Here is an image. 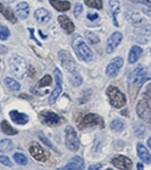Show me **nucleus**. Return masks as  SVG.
<instances>
[{"label": "nucleus", "mask_w": 151, "mask_h": 170, "mask_svg": "<svg viewBox=\"0 0 151 170\" xmlns=\"http://www.w3.org/2000/svg\"><path fill=\"white\" fill-rule=\"evenodd\" d=\"M1 1L5 3H10V2H13V1H15V0H1Z\"/></svg>", "instance_id": "47"}, {"label": "nucleus", "mask_w": 151, "mask_h": 170, "mask_svg": "<svg viewBox=\"0 0 151 170\" xmlns=\"http://www.w3.org/2000/svg\"><path fill=\"white\" fill-rule=\"evenodd\" d=\"M143 164L142 163H138V170H143Z\"/></svg>", "instance_id": "46"}, {"label": "nucleus", "mask_w": 151, "mask_h": 170, "mask_svg": "<svg viewBox=\"0 0 151 170\" xmlns=\"http://www.w3.org/2000/svg\"><path fill=\"white\" fill-rule=\"evenodd\" d=\"M0 13L2 14L3 17H5L6 20H9L10 23H16L17 22L16 17H15V13L11 10V8L5 6V5L1 2H0Z\"/></svg>", "instance_id": "26"}, {"label": "nucleus", "mask_w": 151, "mask_h": 170, "mask_svg": "<svg viewBox=\"0 0 151 170\" xmlns=\"http://www.w3.org/2000/svg\"><path fill=\"white\" fill-rule=\"evenodd\" d=\"M100 127L103 128V120L100 116L95 114H88L86 116L83 117V119L80 123H77V127L79 129H84V128L89 127Z\"/></svg>", "instance_id": "5"}, {"label": "nucleus", "mask_w": 151, "mask_h": 170, "mask_svg": "<svg viewBox=\"0 0 151 170\" xmlns=\"http://www.w3.org/2000/svg\"><path fill=\"white\" fill-rule=\"evenodd\" d=\"M72 47L74 52L76 53L77 58L81 59L82 61L89 62L93 59V52L90 49V47H88V44L85 43L84 39L81 35H75L73 38L72 41Z\"/></svg>", "instance_id": "2"}, {"label": "nucleus", "mask_w": 151, "mask_h": 170, "mask_svg": "<svg viewBox=\"0 0 151 170\" xmlns=\"http://www.w3.org/2000/svg\"><path fill=\"white\" fill-rule=\"evenodd\" d=\"M102 167L101 163H97V164H91L89 168H88V170H100Z\"/></svg>", "instance_id": "42"}, {"label": "nucleus", "mask_w": 151, "mask_h": 170, "mask_svg": "<svg viewBox=\"0 0 151 170\" xmlns=\"http://www.w3.org/2000/svg\"><path fill=\"white\" fill-rule=\"evenodd\" d=\"M57 170H68V169H67V167H62V168H58Z\"/></svg>", "instance_id": "49"}, {"label": "nucleus", "mask_w": 151, "mask_h": 170, "mask_svg": "<svg viewBox=\"0 0 151 170\" xmlns=\"http://www.w3.org/2000/svg\"><path fill=\"white\" fill-rule=\"evenodd\" d=\"M124 65V59L121 57H116V58L112 59L110 62L108 64L107 68H106V75L108 77H115L118 75L119 70Z\"/></svg>", "instance_id": "11"}, {"label": "nucleus", "mask_w": 151, "mask_h": 170, "mask_svg": "<svg viewBox=\"0 0 151 170\" xmlns=\"http://www.w3.org/2000/svg\"><path fill=\"white\" fill-rule=\"evenodd\" d=\"M0 163L6 166V167H11V166H13V164H11V161L9 160V158L6 157V155H1V154H0Z\"/></svg>", "instance_id": "38"}, {"label": "nucleus", "mask_w": 151, "mask_h": 170, "mask_svg": "<svg viewBox=\"0 0 151 170\" xmlns=\"http://www.w3.org/2000/svg\"><path fill=\"white\" fill-rule=\"evenodd\" d=\"M10 35V31L7 26H3V25H0V40H7Z\"/></svg>", "instance_id": "36"}, {"label": "nucleus", "mask_w": 151, "mask_h": 170, "mask_svg": "<svg viewBox=\"0 0 151 170\" xmlns=\"http://www.w3.org/2000/svg\"><path fill=\"white\" fill-rule=\"evenodd\" d=\"M109 127L112 128V131L121 132L125 128V123L123 120H121V119H114V120L110 121Z\"/></svg>", "instance_id": "31"}, {"label": "nucleus", "mask_w": 151, "mask_h": 170, "mask_svg": "<svg viewBox=\"0 0 151 170\" xmlns=\"http://www.w3.org/2000/svg\"><path fill=\"white\" fill-rule=\"evenodd\" d=\"M150 51H151V50H150Z\"/></svg>", "instance_id": "51"}, {"label": "nucleus", "mask_w": 151, "mask_h": 170, "mask_svg": "<svg viewBox=\"0 0 151 170\" xmlns=\"http://www.w3.org/2000/svg\"><path fill=\"white\" fill-rule=\"evenodd\" d=\"M134 133H135V135H136L139 138L143 137V135H144V133H145L144 126H143V125H141V124H138V125H136V128H134Z\"/></svg>", "instance_id": "37"}, {"label": "nucleus", "mask_w": 151, "mask_h": 170, "mask_svg": "<svg viewBox=\"0 0 151 170\" xmlns=\"http://www.w3.org/2000/svg\"><path fill=\"white\" fill-rule=\"evenodd\" d=\"M51 82H53L51 76H50V75H46V76H43L42 78L39 81V84H38V86H40V87L49 86V85H51Z\"/></svg>", "instance_id": "35"}, {"label": "nucleus", "mask_w": 151, "mask_h": 170, "mask_svg": "<svg viewBox=\"0 0 151 170\" xmlns=\"http://www.w3.org/2000/svg\"><path fill=\"white\" fill-rule=\"evenodd\" d=\"M3 82H5V85L9 88L10 91H18L21 88L20 83L17 82V81H15L14 78H11V77H6Z\"/></svg>", "instance_id": "28"}, {"label": "nucleus", "mask_w": 151, "mask_h": 170, "mask_svg": "<svg viewBox=\"0 0 151 170\" xmlns=\"http://www.w3.org/2000/svg\"><path fill=\"white\" fill-rule=\"evenodd\" d=\"M58 58H59L62 66L68 73H73L76 70L75 60L73 59V57L71 56V53H69L68 51H66V50H60L59 52H58Z\"/></svg>", "instance_id": "8"}, {"label": "nucleus", "mask_w": 151, "mask_h": 170, "mask_svg": "<svg viewBox=\"0 0 151 170\" xmlns=\"http://www.w3.org/2000/svg\"><path fill=\"white\" fill-rule=\"evenodd\" d=\"M11 150H13V142L10 141L9 138H5V140L0 141V152L6 153Z\"/></svg>", "instance_id": "30"}, {"label": "nucleus", "mask_w": 151, "mask_h": 170, "mask_svg": "<svg viewBox=\"0 0 151 170\" xmlns=\"http://www.w3.org/2000/svg\"><path fill=\"white\" fill-rule=\"evenodd\" d=\"M109 8H110V13L112 15L114 24L118 27L119 24L117 22V16H118L119 11H121V2H119V0H109Z\"/></svg>", "instance_id": "21"}, {"label": "nucleus", "mask_w": 151, "mask_h": 170, "mask_svg": "<svg viewBox=\"0 0 151 170\" xmlns=\"http://www.w3.org/2000/svg\"><path fill=\"white\" fill-rule=\"evenodd\" d=\"M151 78V75L148 73V70L142 67V66H138L135 69H133L130 75L127 77V88H128V94L132 101H134L136 99L140 88L142 87V85L144 84L148 79Z\"/></svg>", "instance_id": "1"}, {"label": "nucleus", "mask_w": 151, "mask_h": 170, "mask_svg": "<svg viewBox=\"0 0 151 170\" xmlns=\"http://www.w3.org/2000/svg\"><path fill=\"white\" fill-rule=\"evenodd\" d=\"M58 22H59L62 29H64L67 34H72V33L75 31L74 23H73L72 20H69L66 15H60V16H58Z\"/></svg>", "instance_id": "15"}, {"label": "nucleus", "mask_w": 151, "mask_h": 170, "mask_svg": "<svg viewBox=\"0 0 151 170\" xmlns=\"http://www.w3.org/2000/svg\"><path fill=\"white\" fill-rule=\"evenodd\" d=\"M121 40H123V35L121 32H114L112 35L109 36L106 43V52L112 53L115 51V49L121 44Z\"/></svg>", "instance_id": "12"}, {"label": "nucleus", "mask_w": 151, "mask_h": 170, "mask_svg": "<svg viewBox=\"0 0 151 170\" xmlns=\"http://www.w3.org/2000/svg\"><path fill=\"white\" fill-rule=\"evenodd\" d=\"M128 1H132V2L143 3V5H145V6H151V0H128Z\"/></svg>", "instance_id": "41"}, {"label": "nucleus", "mask_w": 151, "mask_h": 170, "mask_svg": "<svg viewBox=\"0 0 151 170\" xmlns=\"http://www.w3.org/2000/svg\"><path fill=\"white\" fill-rule=\"evenodd\" d=\"M134 33L138 35V41L142 43H147L148 40L144 38L151 36V25H145L143 27H139L134 31Z\"/></svg>", "instance_id": "18"}, {"label": "nucleus", "mask_w": 151, "mask_h": 170, "mask_svg": "<svg viewBox=\"0 0 151 170\" xmlns=\"http://www.w3.org/2000/svg\"><path fill=\"white\" fill-rule=\"evenodd\" d=\"M112 163L121 170H130L133 167L132 160L128 159L127 157H125V155H116L112 160Z\"/></svg>", "instance_id": "13"}, {"label": "nucleus", "mask_w": 151, "mask_h": 170, "mask_svg": "<svg viewBox=\"0 0 151 170\" xmlns=\"http://www.w3.org/2000/svg\"><path fill=\"white\" fill-rule=\"evenodd\" d=\"M84 2L90 8H94V9L102 8V0H84Z\"/></svg>", "instance_id": "34"}, {"label": "nucleus", "mask_w": 151, "mask_h": 170, "mask_svg": "<svg viewBox=\"0 0 151 170\" xmlns=\"http://www.w3.org/2000/svg\"><path fill=\"white\" fill-rule=\"evenodd\" d=\"M66 167L68 170H83L84 169V161L81 157L75 155L68 161Z\"/></svg>", "instance_id": "22"}, {"label": "nucleus", "mask_w": 151, "mask_h": 170, "mask_svg": "<svg viewBox=\"0 0 151 170\" xmlns=\"http://www.w3.org/2000/svg\"><path fill=\"white\" fill-rule=\"evenodd\" d=\"M29 151H30L31 155H32L36 161H39V162H44V161H47L49 159V153H48L39 143H36V142H33V143L31 144Z\"/></svg>", "instance_id": "9"}, {"label": "nucleus", "mask_w": 151, "mask_h": 170, "mask_svg": "<svg viewBox=\"0 0 151 170\" xmlns=\"http://www.w3.org/2000/svg\"><path fill=\"white\" fill-rule=\"evenodd\" d=\"M50 5L57 10V11H67L71 8V2L66 0H49Z\"/></svg>", "instance_id": "25"}, {"label": "nucleus", "mask_w": 151, "mask_h": 170, "mask_svg": "<svg viewBox=\"0 0 151 170\" xmlns=\"http://www.w3.org/2000/svg\"><path fill=\"white\" fill-rule=\"evenodd\" d=\"M9 116L11 118V120L17 125H25L29 121V116L25 114L17 111V110H11L9 112Z\"/></svg>", "instance_id": "19"}, {"label": "nucleus", "mask_w": 151, "mask_h": 170, "mask_svg": "<svg viewBox=\"0 0 151 170\" xmlns=\"http://www.w3.org/2000/svg\"><path fill=\"white\" fill-rule=\"evenodd\" d=\"M39 137H40V140H41V141L43 142V143H44V144H47V145H48V146H49V147H53V144H51L49 141H48V140H47V137H46V136H44V135L40 134V135H39Z\"/></svg>", "instance_id": "40"}, {"label": "nucleus", "mask_w": 151, "mask_h": 170, "mask_svg": "<svg viewBox=\"0 0 151 170\" xmlns=\"http://www.w3.org/2000/svg\"><path fill=\"white\" fill-rule=\"evenodd\" d=\"M40 121L42 124L47 125V126H58V125L64 123V118H62L60 116H58L57 114L49 110H43L39 114Z\"/></svg>", "instance_id": "7"}, {"label": "nucleus", "mask_w": 151, "mask_h": 170, "mask_svg": "<svg viewBox=\"0 0 151 170\" xmlns=\"http://www.w3.org/2000/svg\"><path fill=\"white\" fill-rule=\"evenodd\" d=\"M69 74H71V83H72V85L74 87H77V86H80V85L82 84L83 78L79 72H76L75 70V72L69 73Z\"/></svg>", "instance_id": "29"}, {"label": "nucleus", "mask_w": 151, "mask_h": 170, "mask_svg": "<svg viewBox=\"0 0 151 170\" xmlns=\"http://www.w3.org/2000/svg\"><path fill=\"white\" fill-rule=\"evenodd\" d=\"M84 35H85V39L88 40V42L91 43V44H98L99 41H100L98 36L95 35L93 32H91V31H85Z\"/></svg>", "instance_id": "33"}, {"label": "nucleus", "mask_w": 151, "mask_h": 170, "mask_svg": "<svg viewBox=\"0 0 151 170\" xmlns=\"http://www.w3.org/2000/svg\"><path fill=\"white\" fill-rule=\"evenodd\" d=\"M83 11V6L81 3H76L75 7H74V16L79 17Z\"/></svg>", "instance_id": "39"}, {"label": "nucleus", "mask_w": 151, "mask_h": 170, "mask_svg": "<svg viewBox=\"0 0 151 170\" xmlns=\"http://www.w3.org/2000/svg\"><path fill=\"white\" fill-rule=\"evenodd\" d=\"M2 52H7V49L3 46H0V53H2Z\"/></svg>", "instance_id": "45"}, {"label": "nucleus", "mask_w": 151, "mask_h": 170, "mask_svg": "<svg viewBox=\"0 0 151 170\" xmlns=\"http://www.w3.org/2000/svg\"><path fill=\"white\" fill-rule=\"evenodd\" d=\"M34 17H35V20H38L40 24H44V23H48L50 20L51 14H50L46 8H39V9L35 10Z\"/></svg>", "instance_id": "20"}, {"label": "nucleus", "mask_w": 151, "mask_h": 170, "mask_svg": "<svg viewBox=\"0 0 151 170\" xmlns=\"http://www.w3.org/2000/svg\"><path fill=\"white\" fill-rule=\"evenodd\" d=\"M106 170H112V168H108V169H106Z\"/></svg>", "instance_id": "50"}, {"label": "nucleus", "mask_w": 151, "mask_h": 170, "mask_svg": "<svg viewBox=\"0 0 151 170\" xmlns=\"http://www.w3.org/2000/svg\"><path fill=\"white\" fill-rule=\"evenodd\" d=\"M65 144L66 147L69 151H73V152H76L80 149V142L77 134H76L75 129L71 127V126L66 127L65 129Z\"/></svg>", "instance_id": "6"}, {"label": "nucleus", "mask_w": 151, "mask_h": 170, "mask_svg": "<svg viewBox=\"0 0 151 170\" xmlns=\"http://www.w3.org/2000/svg\"><path fill=\"white\" fill-rule=\"evenodd\" d=\"M86 17H88V20H98V18H99V15L97 13H95V14L89 13Z\"/></svg>", "instance_id": "43"}, {"label": "nucleus", "mask_w": 151, "mask_h": 170, "mask_svg": "<svg viewBox=\"0 0 151 170\" xmlns=\"http://www.w3.org/2000/svg\"><path fill=\"white\" fill-rule=\"evenodd\" d=\"M53 74H55V77H56V86L53 88V91L51 92V94L49 96V103L50 105H53L56 102V100L58 99V96L60 95L62 91V72H60L58 68H55L53 70Z\"/></svg>", "instance_id": "10"}, {"label": "nucleus", "mask_w": 151, "mask_h": 170, "mask_svg": "<svg viewBox=\"0 0 151 170\" xmlns=\"http://www.w3.org/2000/svg\"><path fill=\"white\" fill-rule=\"evenodd\" d=\"M136 112H138L139 117L141 118V119L149 121V118H150V110H149L148 102H147L145 99H142L141 101L139 102V105H136Z\"/></svg>", "instance_id": "14"}, {"label": "nucleus", "mask_w": 151, "mask_h": 170, "mask_svg": "<svg viewBox=\"0 0 151 170\" xmlns=\"http://www.w3.org/2000/svg\"><path fill=\"white\" fill-rule=\"evenodd\" d=\"M142 11H143L145 15H148L149 17H151V9H149V8H143Z\"/></svg>", "instance_id": "44"}, {"label": "nucleus", "mask_w": 151, "mask_h": 170, "mask_svg": "<svg viewBox=\"0 0 151 170\" xmlns=\"http://www.w3.org/2000/svg\"><path fill=\"white\" fill-rule=\"evenodd\" d=\"M15 14L20 20H25L29 17L30 14V6L27 2H20L17 3L16 8H15Z\"/></svg>", "instance_id": "17"}, {"label": "nucleus", "mask_w": 151, "mask_h": 170, "mask_svg": "<svg viewBox=\"0 0 151 170\" xmlns=\"http://www.w3.org/2000/svg\"><path fill=\"white\" fill-rule=\"evenodd\" d=\"M14 160H15L16 163L21 164V166H26L27 162H29L27 158L23 153H20V152H16V153L14 154Z\"/></svg>", "instance_id": "32"}, {"label": "nucleus", "mask_w": 151, "mask_h": 170, "mask_svg": "<svg viewBox=\"0 0 151 170\" xmlns=\"http://www.w3.org/2000/svg\"><path fill=\"white\" fill-rule=\"evenodd\" d=\"M142 53H143V50H142L141 47L133 46L130 50V53H128V62L130 64H135L140 59V57L142 56Z\"/></svg>", "instance_id": "24"}, {"label": "nucleus", "mask_w": 151, "mask_h": 170, "mask_svg": "<svg viewBox=\"0 0 151 170\" xmlns=\"http://www.w3.org/2000/svg\"><path fill=\"white\" fill-rule=\"evenodd\" d=\"M9 68L10 73L18 79L24 78V76L26 75L27 72V64L25 59L22 58L21 56H13L9 59Z\"/></svg>", "instance_id": "3"}, {"label": "nucleus", "mask_w": 151, "mask_h": 170, "mask_svg": "<svg viewBox=\"0 0 151 170\" xmlns=\"http://www.w3.org/2000/svg\"><path fill=\"white\" fill-rule=\"evenodd\" d=\"M0 127H1V131H2L6 135H16L17 134V131L15 129V128L11 127V126L9 125V123H8L7 120L1 121Z\"/></svg>", "instance_id": "27"}, {"label": "nucleus", "mask_w": 151, "mask_h": 170, "mask_svg": "<svg viewBox=\"0 0 151 170\" xmlns=\"http://www.w3.org/2000/svg\"><path fill=\"white\" fill-rule=\"evenodd\" d=\"M148 146H149V147H150V149H151V137H150V138H149V140H148Z\"/></svg>", "instance_id": "48"}, {"label": "nucleus", "mask_w": 151, "mask_h": 170, "mask_svg": "<svg viewBox=\"0 0 151 170\" xmlns=\"http://www.w3.org/2000/svg\"><path fill=\"white\" fill-rule=\"evenodd\" d=\"M124 15L128 23L134 24V25L141 24L142 22H143V17H142V15L139 13V11H136V10H126Z\"/></svg>", "instance_id": "16"}, {"label": "nucleus", "mask_w": 151, "mask_h": 170, "mask_svg": "<svg viewBox=\"0 0 151 170\" xmlns=\"http://www.w3.org/2000/svg\"><path fill=\"white\" fill-rule=\"evenodd\" d=\"M136 150H138V155L143 162L145 163H151V154L147 150V147L142 143H138L136 145Z\"/></svg>", "instance_id": "23"}, {"label": "nucleus", "mask_w": 151, "mask_h": 170, "mask_svg": "<svg viewBox=\"0 0 151 170\" xmlns=\"http://www.w3.org/2000/svg\"><path fill=\"white\" fill-rule=\"evenodd\" d=\"M107 95H108V99L110 103H112V107L115 108H123L125 105H126V98H125L124 93L119 90L118 87L116 86H109L106 91Z\"/></svg>", "instance_id": "4"}]
</instances>
